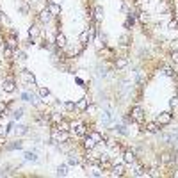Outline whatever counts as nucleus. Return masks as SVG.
<instances>
[{
    "label": "nucleus",
    "mask_w": 178,
    "mask_h": 178,
    "mask_svg": "<svg viewBox=\"0 0 178 178\" xmlns=\"http://www.w3.org/2000/svg\"><path fill=\"white\" fill-rule=\"evenodd\" d=\"M69 139V134L66 130H59V128H53V132H52V143H68Z\"/></svg>",
    "instance_id": "obj_1"
},
{
    "label": "nucleus",
    "mask_w": 178,
    "mask_h": 178,
    "mask_svg": "<svg viewBox=\"0 0 178 178\" xmlns=\"http://www.w3.org/2000/svg\"><path fill=\"white\" fill-rule=\"evenodd\" d=\"M171 119H173V114H171L169 110H164L160 112L159 116H157V125H162V127H166V125H169Z\"/></svg>",
    "instance_id": "obj_2"
},
{
    "label": "nucleus",
    "mask_w": 178,
    "mask_h": 178,
    "mask_svg": "<svg viewBox=\"0 0 178 178\" xmlns=\"http://www.w3.org/2000/svg\"><path fill=\"white\" fill-rule=\"evenodd\" d=\"M130 114H132L130 118L134 119V121H137V123H143V121H144V110H143V107H139V105L134 107Z\"/></svg>",
    "instance_id": "obj_3"
},
{
    "label": "nucleus",
    "mask_w": 178,
    "mask_h": 178,
    "mask_svg": "<svg viewBox=\"0 0 178 178\" xmlns=\"http://www.w3.org/2000/svg\"><path fill=\"white\" fill-rule=\"evenodd\" d=\"M2 89H4V93H14V89H16V84H14V80L13 78H6L4 80V84H2Z\"/></svg>",
    "instance_id": "obj_4"
},
{
    "label": "nucleus",
    "mask_w": 178,
    "mask_h": 178,
    "mask_svg": "<svg viewBox=\"0 0 178 178\" xmlns=\"http://www.w3.org/2000/svg\"><path fill=\"white\" fill-rule=\"evenodd\" d=\"M20 77H22V80H23L25 84H29V85H36V78H34V75H32L30 71H25V69H23V71L20 73Z\"/></svg>",
    "instance_id": "obj_5"
},
{
    "label": "nucleus",
    "mask_w": 178,
    "mask_h": 178,
    "mask_svg": "<svg viewBox=\"0 0 178 178\" xmlns=\"http://www.w3.org/2000/svg\"><path fill=\"white\" fill-rule=\"evenodd\" d=\"M71 130H73V136L77 137H84L87 132H85V127L84 125H80V123H77V125H71Z\"/></svg>",
    "instance_id": "obj_6"
},
{
    "label": "nucleus",
    "mask_w": 178,
    "mask_h": 178,
    "mask_svg": "<svg viewBox=\"0 0 178 178\" xmlns=\"http://www.w3.org/2000/svg\"><path fill=\"white\" fill-rule=\"evenodd\" d=\"M123 175H125V166L123 164L112 166V176H123Z\"/></svg>",
    "instance_id": "obj_7"
},
{
    "label": "nucleus",
    "mask_w": 178,
    "mask_h": 178,
    "mask_svg": "<svg viewBox=\"0 0 178 178\" xmlns=\"http://www.w3.org/2000/svg\"><path fill=\"white\" fill-rule=\"evenodd\" d=\"M114 66H116V69H125L128 66V59L127 57H118L116 62H114Z\"/></svg>",
    "instance_id": "obj_8"
},
{
    "label": "nucleus",
    "mask_w": 178,
    "mask_h": 178,
    "mask_svg": "<svg viewBox=\"0 0 178 178\" xmlns=\"http://www.w3.org/2000/svg\"><path fill=\"white\" fill-rule=\"evenodd\" d=\"M46 9L52 13V16H57V14L61 13V6L53 4V2H48V4H46Z\"/></svg>",
    "instance_id": "obj_9"
},
{
    "label": "nucleus",
    "mask_w": 178,
    "mask_h": 178,
    "mask_svg": "<svg viewBox=\"0 0 178 178\" xmlns=\"http://www.w3.org/2000/svg\"><path fill=\"white\" fill-rule=\"evenodd\" d=\"M84 148L87 150V152L94 150V148H96V141H94V139H91V137L87 136V137L84 139Z\"/></svg>",
    "instance_id": "obj_10"
},
{
    "label": "nucleus",
    "mask_w": 178,
    "mask_h": 178,
    "mask_svg": "<svg viewBox=\"0 0 178 178\" xmlns=\"http://www.w3.org/2000/svg\"><path fill=\"white\" fill-rule=\"evenodd\" d=\"M123 162H125V164H134V162H136L134 152H125L123 153Z\"/></svg>",
    "instance_id": "obj_11"
},
{
    "label": "nucleus",
    "mask_w": 178,
    "mask_h": 178,
    "mask_svg": "<svg viewBox=\"0 0 178 178\" xmlns=\"http://www.w3.org/2000/svg\"><path fill=\"white\" fill-rule=\"evenodd\" d=\"M50 18H52V13L48 11V9H43L41 13H39V22H43V23L50 22Z\"/></svg>",
    "instance_id": "obj_12"
},
{
    "label": "nucleus",
    "mask_w": 178,
    "mask_h": 178,
    "mask_svg": "<svg viewBox=\"0 0 178 178\" xmlns=\"http://www.w3.org/2000/svg\"><path fill=\"white\" fill-rule=\"evenodd\" d=\"M55 46L64 48V46H66V36H64V34H57V36H55Z\"/></svg>",
    "instance_id": "obj_13"
},
{
    "label": "nucleus",
    "mask_w": 178,
    "mask_h": 178,
    "mask_svg": "<svg viewBox=\"0 0 178 178\" xmlns=\"http://www.w3.org/2000/svg\"><path fill=\"white\" fill-rule=\"evenodd\" d=\"M55 128H59V130H66V132H68L71 127H69V123L66 121V119H59V121L55 123Z\"/></svg>",
    "instance_id": "obj_14"
},
{
    "label": "nucleus",
    "mask_w": 178,
    "mask_h": 178,
    "mask_svg": "<svg viewBox=\"0 0 178 178\" xmlns=\"http://www.w3.org/2000/svg\"><path fill=\"white\" fill-rule=\"evenodd\" d=\"M78 41H80V45H82V46H85V45H87V41H89V30L80 32V36H78Z\"/></svg>",
    "instance_id": "obj_15"
},
{
    "label": "nucleus",
    "mask_w": 178,
    "mask_h": 178,
    "mask_svg": "<svg viewBox=\"0 0 178 178\" xmlns=\"http://www.w3.org/2000/svg\"><path fill=\"white\" fill-rule=\"evenodd\" d=\"M173 160H175V157H173L171 153H168V152L160 155V162H162V164H171Z\"/></svg>",
    "instance_id": "obj_16"
},
{
    "label": "nucleus",
    "mask_w": 178,
    "mask_h": 178,
    "mask_svg": "<svg viewBox=\"0 0 178 178\" xmlns=\"http://www.w3.org/2000/svg\"><path fill=\"white\" fill-rule=\"evenodd\" d=\"M144 130H146L148 134H159V125H157V123H148Z\"/></svg>",
    "instance_id": "obj_17"
},
{
    "label": "nucleus",
    "mask_w": 178,
    "mask_h": 178,
    "mask_svg": "<svg viewBox=\"0 0 178 178\" xmlns=\"http://www.w3.org/2000/svg\"><path fill=\"white\" fill-rule=\"evenodd\" d=\"M87 105H89V100H87V98H82V100H78V103H77L75 107L78 110H85L87 109Z\"/></svg>",
    "instance_id": "obj_18"
},
{
    "label": "nucleus",
    "mask_w": 178,
    "mask_h": 178,
    "mask_svg": "<svg viewBox=\"0 0 178 178\" xmlns=\"http://www.w3.org/2000/svg\"><path fill=\"white\" fill-rule=\"evenodd\" d=\"M94 18H96V22H98V23L102 22V20H103V7L98 6V7L94 9Z\"/></svg>",
    "instance_id": "obj_19"
},
{
    "label": "nucleus",
    "mask_w": 178,
    "mask_h": 178,
    "mask_svg": "<svg viewBox=\"0 0 178 178\" xmlns=\"http://www.w3.org/2000/svg\"><path fill=\"white\" fill-rule=\"evenodd\" d=\"M38 94H39V98H48V96H50V89H48V87H39V89H38Z\"/></svg>",
    "instance_id": "obj_20"
},
{
    "label": "nucleus",
    "mask_w": 178,
    "mask_h": 178,
    "mask_svg": "<svg viewBox=\"0 0 178 178\" xmlns=\"http://www.w3.org/2000/svg\"><path fill=\"white\" fill-rule=\"evenodd\" d=\"M89 137L94 139L96 143H102V134H100V132H96V130H91V132H89Z\"/></svg>",
    "instance_id": "obj_21"
},
{
    "label": "nucleus",
    "mask_w": 178,
    "mask_h": 178,
    "mask_svg": "<svg viewBox=\"0 0 178 178\" xmlns=\"http://www.w3.org/2000/svg\"><path fill=\"white\" fill-rule=\"evenodd\" d=\"M22 98H23L25 102H32V103L36 102V94L34 93H23L22 94Z\"/></svg>",
    "instance_id": "obj_22"
},
{
    "label": "nucleus",
    "mask_w": 178,
    "mask_h": 178,
    "mask_svg": "<svg viewBox=\"0 0 178 178\" xmlns=\"http://www.w3.org/2000/svg\"><path fill=\"white\" fill-rule=\"evenodd\" d=\"M96 110H98V107H96L94 103H89V105H87V109H85V114L93 116V114H96Z\"/></svg>",
    "instance_id": "obj_23"
},
{
    "label": "nucleus",
    "mask_w": 178,
    "mask_h": 178,
    "mask_svg": "<svg viewBox=\"0 0 178 178\" xmlns=\"http://www.w3.org/2000/svg\"><path fill=\"white\" fill-rule=\"evenodd\" d=\"M29 36H30V38H38V36H39V29H38L36 25H32L30 29H29Z\"/></svg>",
    "instance_id": "obj_24"
},
{
    "label": "nucleus",
    "mask_w": 178,
    "mask_h": 178,
    "mask_svg": "<svg viewBox=\"0 0 178 178\" xmlns=\"http://www.w3.org/2000/svg\"><path fill=\"white\" fill-rule=\"evenodd\" d=\"M27 132H29V128L23 127V125H18L16 127V136H25Z\"/></svg>",
    "instance_id": "obj_25"
},
{
    "label": "nucleus",
    "mask_w": 178,
    "mask_h": 178,
    "mask_svg": "<svg viewBox=\"0 0 178 178\" xmlns=\"http://www.w3.org/2000/svg\"><path fill=\"white\" fill-rule=\"evenodd\" d=\"M68 175V168L66 166H59L57 168V176H66Z\"/></svg>",
    "instance_id": "obj_26"
},
{
    "label": "nucleus",
    "mask_w": 178,
    "mask_h": 178,
    "mask_svg": "<svg viewBox=\"0 0 178 178\" xmlns=\"http://www.w3.org/2000/svg\"><path fill=\"white\" fill-rule=\"evenodd\" d=\"M7 148L9 150H22V148H23V143H22V141H14V144H11Z\"/></svg>",
    "instance_id": "obj_27"
},
{
    "label": "nucleus",
    "mask_w": 178,
    "mask_h": 178,
    "mask_svg": "<svg viewBox=\"0 0 178 178\" xmlns=\"http://www.w3.org/2000/svg\"><path fill=\"white\" fill-rule=\"evenodd\" d=\"M164 75L171 77V78H176V71H175L173 68H166V69H164Z\"/></svg>",
    "instance_id": "obj_28"
},
{
    "label": "nucleus",
    "mask_w": 178,
    "mask_h": 178,
    "mask_svg": "<svg viewBox=\"0 0 178 178\" xmlns=\"http://www.w3.org/2000/svg\"><path fill=\"white\" fill-rule=\"evenodd\" d=\"M25 160H29V162H36V160H38V157H36V153L27 152V153H25Z\"/></svg>",
    "instance_id": "obj_29"
},
{
    "label": "nucleus",
    "mask_w": 178,
    "mask_h": 178,
    "mask_svg": "<svg viewBox=\"0 0 178 178\" xmlns=\"http://www.w3.org/2000/svg\"><path fill=\"white\" fill-rule=\"evenodd\" d=\"M64 110H66V112L75 110V103H73V102H64Z\"/></svg>",
    "instance_id": "obj_30"
},
{
    "label": "nucleus",
    "mask_w": 178,
    "mask_h": 178,
    "mask_svg": "<svg viewBox=\"0 0 178 178\" xmlns=\"http://www.w3.org/2000/svg\"><path fill=\"white\" fill-rule=\"evenodd\" d=\"M168 29L169 30H178V20H171L169 23H168Z\"/></svg>",
    "instance_id": "obj_31"
},
{
    "label": "nucleus",
    "mask_w": 178,
    "mask_h": 178,
    "mask_svg": "<svg viewBox=\"0 0 178 178\" xmlns=\"http://www.w3.org/2000/svg\"><path fill=\"white\" fill-rule=\"evenodd\" d=\"M78 162H80V160H78V157H77V155H71V157L68 159V164H69V166H77Z\"/></svg>",
    "instance_id": "obj_32"
},
{
    "label": "nucleus",
    "mask_w": 178,
    "mask_h": 178,
    "mask_svg": "<svg viewBox=\"0 0 178 178\" xmlns=\"http://www.w3.org/2000/svg\"><path fill=\"white\" fill-rule=\"evenodd\" d=\"M139 20H141V23H148V22H150V16H148L146 13H139Z\"/></svg>",
    "instance_id": "obj_33"
},
{
    "label": "nucleus",
    "mask_w": 178,
    "mask_h": 178,
    "mask_svg": "<svg viewBox=\"0 0 178 178\" xmlns=\"http://www.w3.org/2000/svg\"><path fill=\"white\" fill-rule=\"evenodd\" d=\"M4 55H6V59H11V55H13V48H11V46H4Z\"/></svg>",
    "instance_id": "obj_34"
},
{
    "label": "nucleus",
    "mask_w": 178,
    "mask_h": 178,
    "mask_svg": "<svg viewBox=\"0 0 178 178\" xmlns=\"http://www.w3.org/2000/svg\"><path fill=\"white\" fill-rule=\"evenodd\" d=\"M116 130H118L119 134H123V136H127V134H128V130H127L125 125H116Z\"/></svg>",
    "instance_id": "obj_35"
},
{
    "label": "nucleus",
    "mask_w": 178,
    "mask_h": 178,
    "mask_svg": "<svg viewBox=\"0 0 178 178\" xmlns=\"http://www.w3.org/2000/svg\"><path fill=\"white\" fill-rule=\"evenodd\" d=\"M132 25H134V16H132V13H130V14H128V18H127V22H125V27H127V29H130Z\"/></svg>",
    "instance_id": "obj_36"
},
{
    "label": "nucleus",
    "mask_w": 178,
    "mask_h": 178,
    "mask_svg": "<svg viewBox=\"0 0 178 178\" xmlns=\"http://www.w3.org/2000/svg\"><path fill=\"white\" fill-rule=\"evenodd\" d=\"M91 175H93V176H103V173L100 171V168H93V171H91Z\"/></svg>",
    "instance_id": "obj_37"
},
{
    "label": "nucleus",
    "mask_w": 178,
    "mask_h": 178,
    "mask_svg": "<svg viewBox=\"0 0 178 178\" xmlns=\"http://www.w3.org/2000/svg\"><path fill=\"white\" fill-rule=\"evenodd\" d=\"M171 61H173L175 64H178V50H173V53H171Z\"/></svg>",
    "instance_id": "obj_38"
},
{
    "label": "nucleus",
    "mask_w": 178,
    "mask_h": 178,
    "mask_svg": "<svg viewBox=\"0 0 178 178\" xmlns=\"http://www.w3.org/2000/svg\"><path fill=\"white\" fill-rule=\"evenodd\" d=\"M160 173H159V168H153V169H150V173H148V176H159Z\"/></svg>",
    "instance_id": "obj_39"
},
{
    "label": "nucleus",
    "mask_w": 178,
    "mask_h": 178,
    "mask_svg": "<svg viewBox=\"0 0 178 178\" xmlns=\"http://www.w3.org/2000/svg\"><path fill=\"white\" fill-rule=\"evenodd\" d=\"M143 84H144V73L141 71V73H139V77H137V85H143Z\"/></svg>",
    "instance_id": "obj_40"
},
{
    "label": "nucleus",
    "mask_w": 178,
    "mask_h": 178,
    "mask_svg": "<svg viewBox=\"0 0 178 178\" xmlns=\"http://www.w3.org/2000/svg\"><path fill=\"white\" fill-rule=\"evenodd\" d=\"M169 105H171V107H178V96H173V98H171Z\"/></svg>",
    "instance_id": "obj_41"
},
{
    "label": "nucleus",
    "mask_w": 178,
    "mask_h": 178,
    "mask_svg": "<svg viewBox=\"0 0 178 178\" xmlns=\"http://www.w3.org/2000/svg\"><path fill=\"white\" fill-rule=\"evenodd\" d=\"M7 46H11V48H16V46H18L16 39H14V38H11V39H9V43H7Z\"/></svg>",
    "instance_id": "obj_42"
},
{
    "label": "nucleus",
    "mask_w": 178,
    "mask_h": 178,
    "mask_svg": "<svg viewBox=\"0 0 178 178\" xmlns=\"http://www.w3.org/2000/svg\"><path fill=\"white\" fill-rule=\"evenodd\" d=\"M22 116H23V110H22V109L14 110V119H20V118H22Z\"/></svg>",
    "instance_id": "obj_43"
},
{
    "label": "nucleus",
    "mask_w": 178,
    "mask_h": 178,
    "mask_svg": "<svg viewBox=\"0 0 178 178\" xmlns=\"http://www.w3.org/2000/svg\"><path fill=\"white\" fill-rule=\"evenodd\" d=\"M16 57H18V59H22V61H23V59L27 57V55H25V52H16Z\"/></svg>",
    "instance_id": "obj_44"
},
{
    "label": "nucleus",
    "mask_w": 178,
    "mask_h": 178,
    "mask_svg": "<svg viewBox=\"0 0 178 178\" xmlns=\"http://www.w3.org/2000/svg\"><path fill=\"white\" fill-rule=\"evenodd\" d=\"M22 13H23V14H27V13H29V6H27V4H23V6H22Z\"/></svg>",
    "instance_id": "obj_45"
},
{
    "label": "nucleus",
    "mask_w": 178,
    "mask_h": 178,
    "mask_svg": "<svg viewBox=\"0 0 178 178\" xmlns=\"http://www.w3.org/2000/svg\"><path fill=\"white\" fill-rule=\"evenodd\" d=\"M7 134V130L6 128H2V125H0V136H6Z\"/></svg>",
    "instance_id": "obj_46"
},
{
    "label": "nucleus",
    "mask_w": 178,
    "mask_h": 178,
    "mask_svg": "<svg viewBox=\"0 0 178 178\" xmlns=\"http://www.w3.org/2000/svg\"><path fill=\"white\" fill-rule=\"evenodd\" d=\"M2 14H4V13H0V23H2V22H4V18H2Z\"/></svg>",
    "instance_id": "obj_47"
},
{
    "label": "nucleus",
    "mask_w": 178,
    "mask_h": 178,
    "mask_svg": "<svg viewBox=\"0 0 178 178\" xmlns=\"http://www.w3.org/2000/svg\"><path fill=\"white\" fill-rule=\"evenodd\" d=\"M175 176H178V171H175Z\"/></svg>",
    "instance_id": "obj_48"
},
{
    "label": "nucleus",
    "mask_w": 178,
    "mask_h": 178,
    "mask_svg": "<svg viewBox=\"0 0 178 178\" xmlns=\"http://www.w3.org/2000/svg\"><path fill=\"white\" fill-rule=\"evenodd\" d=\"M175 160H176V162H178V155H176V157H175Z\"/></svg>",
    "instance_id": "obj_49"
}]
</instances>
